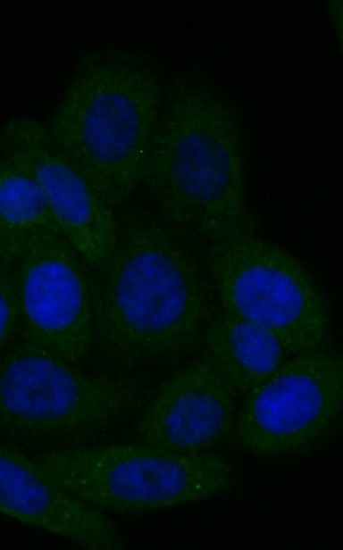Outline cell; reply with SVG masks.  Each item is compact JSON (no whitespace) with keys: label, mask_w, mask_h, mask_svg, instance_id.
I'll return each instance as SVG.
<instances>
[{"label":"cell","mask_w":343,"mask_h":550,"mask_svg":"<svg viewBox=\"0 0 343 550\" xmlns=\"http://www.w3.org/2000/svg\"><path fill=\"white\" fill-rule=\"evenodd\" d=\"M15 260L0 240V272L12 269Z\"/></svg>","instance_id":"9a60e30c"},{"label":"cell","mask_w":343,"mask_h":550,"mask_svg":"<svg viewBox=\"0 0 343 550\" xmlns=\"http://www.w3.org/2000/svg\"><path fill=\"white\" fill-rule=\"evenodd\" d=\"M21 334L79 365L94 349L89 269L58 233L30 239L13 266Z\"/></svg>","instance_id":"ba28073f"},{"label":"cell","mask_w":343,"mask_h":550,"mask_svg":"<svg viewBox=\"0 0 343 550\" xmlns=\"http://www.w3.org/2000/svg\"><path fill=\"white\" fill-rule=\"evenodd\" d=\"M140 183L162 218L203 243L255 234L241 123L197 74L177 76L163 92Z\"/></svg>","instance_id":"7a4b0ae2"},{"label":"cell","mask_w":343,"mask_h":550,"mask_svg":"<svg viewBox=\"0 0 343 550\" xmlns=\"http://www.w3.org/2000/svg\"><path fill=\"white\" fill-rule=\"evenodd\" d=\"M118 210L112 251L88 267L94 347L128 371L195 358L219 307L204 243L146 208Z\"/></svg>","instance_id":"6da1fadb"},{"label":"cell","mask_w":343,"mask_h":550,"mask_svg":"<svg viewBox=\"0 0 343 550\" xmlns=\"http://www.w3.org/2000/svg\"><path fill=\"white\" fill-rule=\"evenodd\" d=\"M219 306L273 334L291 356L329 348V302L307 268L255 234L203 244Z\"/></svg>","instance_id":"8992f818"},{"label":"cell","mask_w":343,"mask_h":550,"mask_svg":"<svg viewBox=\"0 0 343 550\" xmlns=\"http://www.w3.org/2000/svg\"><path fill=\"white\" fill-rule=\"evenodd\" d=\"M33 457L55 483L102 512L167 510L222 496L236 482L223 455L180 454L138 441L55 446Z\"/></svg>","instance_id":"5b68a950"},{"label":"cell","mask_w":343,"mask_h":550,"mask_svg":"<svg viewBox=\"0 0 343 550\" xmlns=\"http://www.w3.org/2000/svg\"><path fill=\"white\" fill-rule=\"evenodd\" d=\"M20 327V311L13 267L0 272V354Z\"/></svg>","instance_id":"5bb4252c"},{"label":"cell","mask_w":343,"mask_h":550,"mask_svg":"<svg viewBox=\"0 0 343 550\" xmlns=\"http://www.w3.org/2000/svg\"><path fill=\"white\" fill-rule=\"evenodd\" d=\"M0 147L40 187L59 234L89 268L100 265L117 234L116 212L59 150L45 125L13 119L0 131Z\"/></svg>","instance_id":"9c48e42d"},{"label":"cell","mask_w":343,"mask_h":550,"mask_svg":"<svg viewBox=\"0 0 343 550\" xmlns=\"http://www.w3.org/2000/svg\"><path fill=\"white\" fill-rule=\"evenodd\" d=\"M163 86L144 52L102 47L79 61L47 131L63 155L115 211L140 184Z\"/></svg>","instance_id":"3957f363"},{"label":"cell","mask_w":343,"mask_h":550,"mask_svg":"<svg viewBox=\"0 0 343 550\" xmlns=\"http://www.w3.org/2000/svg\"><path fill=\"white\" fill-rule=\"evenodd\" d=\"M236 397L217 370L197 355L154 390L138 413L136 439L180 454L209 452L230 437Z\"/></svg>","instance_id":"30bf717a"},{"label":"cell","mask_w":343,"mask_h":550,"mask_svg":"<svg viewBox=\"0 0 343 550\" xmlns=\"http://www.w3.org/2000/svg\"><path fill=\"white\" fill-rule=\"evenodd\" d=\"M198 355L241 398L291 356L273 334L220 306L205 330Z\"/></svg>","instance_id":"7c38bea8"},{"label":"cell","mask_w":343,"mask_h":550,"mask_svg":"<svg viewBox=\"0 0 343 550\" xmlns=\"http://www.w3.org/2000/svg\"><path fill=\"white\" fill-rule=\"evenodd\" d=\"M343 363L330 349L290 356L241 399L229 438L239 452L283 457L305 452L335 429Z\"/></svg>","instance_id":"52a82bcc"},{"label":"cell","mask_w":343,"mask_h":550,"mask_svg":"<svg viewBox=\"0 0 343 550\" xmlns=\"http://www.w3.org/2000/svg\"><path fill=\"white\" fill-rule=\"evenodd\" d=\"M58 232L36 179L0 147V240L15 262L34 237Z\"/></svg>","instance_id":"4fadbf2b"},{"label":"cell","mask_w":343,"mask_h":550,"mask_svg":"<svg viewBox=\"0 0 343 550\" xmlns=\"http://www.w3.org/2000/svg\"><path fill=\"white\" fill-rule=\"evenodd\" d=\"M0 513L91 550L123 546L106 514L55 483L37 462L0 442Z\"/></svg>","instance_id":"8fae6325"},{"label":"cell","mask_w":343,"mask_h":550,"mask_svg":"<svg viewBox=\"0 0 343 550\" xmlns=\"http://www.w3.org/2000/svg\"><path fill=\"white\" fill-rule=\"evenodd\" d=\"M154 390L143 374L85 371L21 334L0 354V434L75 442L138 414Z\"/></svg>","instance_id":"277c9868"}]
</instances>
